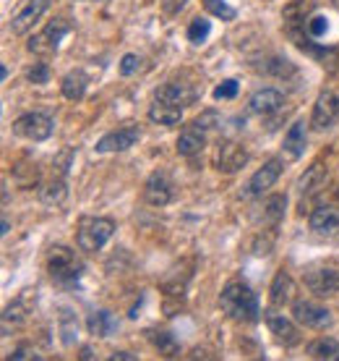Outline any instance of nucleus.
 I'll use <instances>...</instances> for the list:
<instances>
[{
    "instance_id": "obj_1",
    "label": "nucleus",
    "mask_w": 339,
    "mask_h": 361,
    "mask_svg": "<svg viewBox=\"0 0 339 361\" xmlns=\"http://www.w3.org/2000/svg\"><path fill=\"white\" fill-rule=\"evenodd\" d=\"M219 307L235 322H256L261 314L256 290L250 288L248 283H243V280H232V283L224 286L222 296H219Z\"/></svg>"
},
{
    "instance_id": "obj_2",
    "label": "nucleus",
    "mask_w": 339,
    "mask_h": 361,
    "mask_svg": "<svg viewBox=\"0 0 339 361\" xmlns=\"http://www.w3.org/2000/svg\"><path fill=\"white\" fill-rule=\"evenodd\" d=\"M115 235V223L110 217H81L76 231V244L81 252H99Z\"/></svg>"
},
{
    "instance_id": "obj_3",
    "label": "nucleus",
    "mask_w": 339,
    "mask_h": 361,
    "mask_svg": "<svg viewBox=\"0 0 339 361\" xmlns=\"http://www.w3.org/2000/svg\"><path fill=\"white\" fill-rule=\"evenodd\" d=\"M47 272L58 283H63V286H71V283H76L84 275V264H81V259L76 257L73 249H68V246H53L47 252Z\"/></svg>"
},
{
    "instance_id": "obj_4",
    "label": "nucleus",
    "mask_w": 339,
    "mask_h": 361,
    "mask_svg": "<svg viewBox=\"0 0 339 361\" xmlns=\"http://www.w3.org/2000/svg\"><path fill=\"white\" fill-rule=\"evenodd\" d=\"M55 131L53 116H47L42 110H29L24 116H18L13 121V134L29 142H47Z\"/></svg>"
},
{
    "instance_id": "obj_5",
    "label": "nucleus",
    "mask_w": 339,
    "mask_h": 361,
    "mask_svg": "<svg viewBox=\"0 0 339 361\" xmlns=\"http://www.w3.org/2000/svg\"><path fill=\"white\" fill-rule=\"evenodd\" d=\"M71 32V24L65 21V18H53L50 24H47L39 35H32L29 37V53H34V55H53L58 53V47H60L63 42V37Z\"/></svg>"
},
{
    "instance_id": "obj_6",
    "label": "nucleus",
    "mask_w": 339,
    "mask_h": 361,
    "mask_svg": "<svg viewBox=\"0 0 339 361\" xmlns=\"http://www.w3.org/2000/svg\"><path fill=\"white\" fill-rule=\"evenodd\" d=\"M339 121V92L324 90L313 105L311 128L313 131H326Z\"/></svg>"
},
{
    "instance_id": "obj_7",
    "label": "nucleus",
    "mask_w": 339,
    "mask_h": 361,
    "mask_svg": "<svg viewBox=\"0 0 339 361\" xmlns=\"http://www.w3.org/2000/svg\"><path fill=\"white\" fill-rule=\"evenodd\" d=\"M139 139H141V128L139 126H123V128H115V131H110L99 139L94 149L99 154H110V152H125V149H131L134 145H139Z\"/></svg>"
},
{
    "instance_id": "obj_8",
    "label": "nucleus",
    "mask_w": 339,
    "mask_h": 361,
    "mask_svg": "<svg viewBox=\"0 0 339 361\" xmlns=\"http://www.w3.org/2000/svg\"><path fill=\"white\" fill-rule=\"evenodd\" d=\"M282 168H285V165H282V160H279V157H271V160H267L259 171L250 176L248 186H245V197H261V194H267V191L279 180V176H282Z\"/></svg>"
},
{
    "instance_id": "obj_9",
    "label": "nucleus",
    "mask_w": 339,
    "mask_h": 361,
    "mask_svg": "<svg viewBox=\"0 0 339 361\" xmlns=\"http://www.w3.org/2000/svg\"><path fill=\"white\" fill-rule=\"evenodd\" d=\"M293 319L311 330H324L331 325V312L313 301H293Z\"/></svg>"
},
{
    "instance_id": "obj_10",
    "label": "nucleus",
    "mask_w": 339,
    "mask_h": 361,
    "mask_svg": "<svg viewBox=\"0 0 339 361\" xmlns=\"http://www.w3.org/2000/svg\"><path fill=\"white\" fill-rule=\"evenodd\" d=\"M303 283L316 296H334L339 290V270L337 267H313L303 275Z\"/></svg>"
},
{
    "instance_id": "obj_11",
    "label": "nucleus",
    "mask_w": 339,
    "mask_h": 361,
    "mask_svg": "<svg viewBox=\"0 0 339 361\" xmlns=\"http://www.w3.org/2000/svg\"><path fill=\"white\" fill-rule=\"evenodd\" d=\"M248 149L238 142H222L219 149H217V157H215V165L217 171L224 173V176H232V173H238L243 165L248 163Z\"/></svg>"
},
{
    "instance_id": "obj_12",
    "label": "nucleus",
    "mask_w": 339,
    "mask_h": 361,
    "mask_svg": "<svg viewBox=\"0 0 339 361\" xmlns=\"http://www.w3.org/2000/svg\"><path fill=\"white\" fill-rule=\"evenodd\" d=\"M143 202L149 207H167L172 202V183L165 173H152L143 183Z\"/></svg>"
},
{
    "instance_id": "obj_13",
    "label": "nucleus",
    "mask_w": 339,
    "mask_h": 361,
    "mask_svg": "<svg viewBox=\"0 0 339 361\" xmlns=\"http://www.w3.org/2000/svg\"><path fill=\"white\" fill-rule=\"evenodd\" d=\"M313 233L319 235H339V207L334 204H319V207L311 212V220H308Z\"/></svg>"
},
{
    "instance_id": "obj_14",
    "label": "nucleus",
    "mask_w": 339,
    "mask_h": 361,
    "mask_svg": "<svg viewBox=\"0 0 339 361\" xmlns=\"http://www.w3.org/2000/svg\"><path fill=\"white\" fill-rule=\"evenodd\" d=\"M50 6H53V0H27V6L18 11L16 16H13V21H11L13 35H27Z\"/></svg>"
},
{
    "instance_id": "obj_15",
    "label": "nucleus",
    "mask_w": 339,
    "mask_h": 361,
    "mask_svg": "<svg viewBox=\"0 0 339 361\" xmlns=\"http://www.w3.org/2000/svg\"><path fill=\"white\" fill-rule=\"evenodd\" d=\"M267 325H269V333L277 338L282 345H298L300 343V333H298V327L290 317L279 314L274 309H267Z\"/></svg>"
},
{
    "instance_id": "obj_16",
    "label": "nucleus",
    "mask_w": 339,
    "mask_h": 361,
    "mask_svg": "<svg viewBox=\"0 0 339 361\" xmlns=\"http://www.w3.org/2000/svg\"><path fill=\"white\" fill-rule=\"evenodd\" d=\"M285 105V94L279 90H271V87H264V90L253 92L248 99V110L256 113V116H274L277 110H282Z\"/></svg>"
},
{
    "instance_id": "obj_17",
    "label": "nucleus",
    "mask_w": 339,
    "mask_h": 361,
    "mask_svg": "<svg viewBox=\"0 0 339 361\" xmlns=\"http://www.w3.org/2000/svg\"><path fill=\"white\" fill-rule=\"evenodd\" d=\"M308 147V123L305 121H295L290 131L285 134V145H282V154L287 160H300Z\"/></svg>"
},
{
    "instance_id": "obj_18",
    "label": "nucleus",
    "mask_w": 339,
    "mask_h": 361,
    "mask_svg": "<svg viewBox=\"0 0 339 361\" xmlns=\"http://www.w3.org/2000/svg\"><path fill=\"white\" fill-rule=\"evenodd\" d=\"M295 280L290 272L279 270L271 280V288H269V301H271V307H287V304H293L295 301Z\"/></svg>"
},
{
    "instance_id": "obj_19",
    "label": "nucleus",
    "mask_w": 339,
    "mask_h": 361,
    "mask_svg": "<svg viewBox=\"0 0 339 361\" xmlns=\"http://www.w3.org/2000/svg\"><path fill=\"white\" fill-rule=\"evenodd\" d=\"M326 178H329V168L324 163H313L308 171L300 176L298 180V191H300V197H313V194H319V191L326 186Z\"/></svg>"
},
{
    "instance_id": "obj_20",
    "label": "nucleus",
    "mask_w": 339,
    "mask_h": 361,
    "mask_svg": "<svg viewBox=\"0 0 339 361\" xmlns=\"http://www.w3.org/2000/svg\"><path fill=\"white\" fill-rule=\"evenodd\" d=\"M154 99H162V102H170V105H178V108H186L191 105L193 99H196V92L191 90L188 84H180V82H170L165 87L157 90Z\"/></svg>"
},
{
    "instance_id": "obj_21",
    "label": "nucleus",
    "mask_w": 339,
    "mask_h": 361,
    "mask_svg": "<svg viewBox=\"0 0 339 361\" xmlns=\"http://www.w3.org/2000/svg\"><path fill=\"white\" fill-rule=\"evenodd\" d=\"M206 145V131H201L198 126H186L183 131H180L178 142H175V149H178V154H183V157H193V154H198L201 149H204Z\"/></svg>"
},
{
    "instance_id": "obj_22",
    "label": "nucleus",
    "mask_w": 339,
    "mask_h": 361,
    "mask_svg": "<svg viewBox=\"0 0 339 361\" xmlns=\"http://www.w3.org/2000/svg\"><path fill=\"white\" fill-rule=\"evenodd\" d=\"M87 90H89V76L76 68V71H68L63 76L60 82V92L65 99H71V102H79V99L87 97Z\"/></svg>"
},
{
    "instance_id": "obj_23",
    "label": "nucleus",
    "mask_w": 339,
    "mask_h": 361,
    "mask_svg": "<svg viewBox=\"0 0 339 361\" xmlns=\"http://www.w3.org/2000/svg\"><path fill=\"white\" fill-rule=\"evenodd\" d=\"M149 121L157 123V126H178L183 121V108L178 105H170V102H162V99H154L149 105Z\"/></svg>"
},
{
    "instance_id": "obj_24",
    "label": "nucleus",
    "mask_w": 339,
    "mask_h": 361,
    "mask_svg": "<svg viewBox=\"0 0 339 361\" xmlns=\"http://www.w3.org/2000/svg\"><path fill=\"white\" fill-rule=\"evenodd\" d=\"M58 327H60L63 345H65V348L76 345V341H79V317H76V312H71L68 307H63L60 314H58Z\"/></svg>"
},
{
    "instance_id": "obj_25",
    "label": "nucleus",
    "mask_w": 339,
    "mask_h": 361,
    "mask_svg": "<svg viewBox=\"0 0 339 361\" xmlns=\"http://www.w3.org/2000/svg\"><path fill=\"white\" fill-rule=\"evenodd\" d=\"M87 327H89L91 335H99V338H108L117 330V319L113 312L108 309H99V312H91L89 319H87Z\"/></svg>"
},
{
    "instance_id": "obj_26",
    "label": "nucleus",
    "mask_w": 339,
    "mask_h": 361,
    "mask_svg": "<svg viewBox=\"0 0 339 361\" xmlns=\"http://www.w3.org/2000/svg\"><path fill=\"white\" fill-rule=\"evenodd\" d=\"M65 199H68V186H65L63 176H60V178L47 180L45 186L39 189V202H42V204H47V207H60Z\"/></svg>"
},
{
    "instance_id": "obj_27",
    "label": "nucleus",
    "mask_w": 339,
    "mask_h": 361,
    "mask_svg": "<svg viewBox=\"0 0 339 361\" xmlns=\"http://www.w3.org/2000/svg\"><path fill=\"white\" fill-rule=\"evenodd\" d=\"M146 341H149L162 356H167V359H172V356L180 353V343L175 341V335L167 333V330H146Z\"/></svg>"
},
{
    "instance_id": "obj_28",
    "label": "nucleus",
    "mask_w": 339,
    "mask_h": 361,
    "mask_svg": "<svg viewBox=\"0 0 339 361\" xmlns=\"http://www.w3.org/2000/svg\"><path fill=\"white\" fill-rule=\"evenodd\" d=\"M308 8H311L308 0H293V3L282 11V18L287 21V29H290V32H295L298 24H305V13H308Z\"/></svg>"
},
{
    "instance_id": "obj_29",
    "label": "nucleus",
    "mask_w": 339,
    "mask_h": 361,
    "mask_svg": "<svg viewBox=\"0 0 339 361\" xmlns=\"http://www.w3.org/2000/svg\"><path fill=\"white\" fill-rule=\"evenodd\" d=\"M308 356L311 359H339V343L334 338H319L308 345Z\"/></svg>"
},
{
    "instance_id": "obj_30",
    "label": "nucleus",
    "mask_w": 339,
    "mask_h": 361,
    "mask_svg": "<svg viewBox=\"0 0 339 361\" xmlns=\"http://www.w3.org/2000/svg\"><path fill=\"white\" fill-rule=\"evenodd\" d=\"M287 212V197L285 194H274V197L267 199V204H264V217H267L271 226H279L282 223V217Z\"/></svg>"
},
{
    "instance_id": "obj_31",
    "label": "nucleus",
    "mask_w": 339,
    "mask_h": 361,
    "mask_svg": "<svg viewBox=\"0 0 339 361\" xmlns=\"http://www.w3.org/2000/svg\"><path fill=\"white\" fill-rule=\"evenodd\" d=\"M24 319H27L24 301H21V298H16V301H13V304H8V307H6V312H3V330H6L3 335H8L11 322H13V327H16V325H21Z\"/></svg>"
},
{
    "instance_id": "obj_32",
    "label": "nucleus",
    "mask_w": 339,
    "mask_h": 361,
    "mask_svg": "<svg viewBox=\"0 0 339 361\" xmlns=\"http://www.w3.org/2000/svg\"><path fill=\"white\" fill-rule=\"evenodd\" d=\"M209 32H212V21L198 16V18H193L191 27H188V39H191L193 45H201V42H206Z\"/></svg>"
},
{
    "instance_id": "obj_33",
    "label": "nucleus",
    "mask_w": 339,
    "mask_h": 361,
    "mask_svg": "<svg viewBox=\"0 0 339 361\" xmlns=\"http://www.w3.org/2000/svg\"><path fill=\"white\" fill-rule=\"evenodd\" d=\"M204 8L206 13L222 18V21H232V18L238 16V11L232 8L230 3H224V0H204Z\"/></svg>"
},
{
    "instance_id": "obj_34",
    "label": "nucleus",
    "mask_w": 339,
    "mask_h": 361,
    "mask_svg": "<svg viewBox=\"0 0 339 361\" xmlns=\"http://www.w3.org/2000/svg\"><path fill=\"white\" fill-rule=\"evenodd\" d=\"M264 71L267 73H274V76H293L295 73V66L287 63V61H282V58H269L267 63H264Z\"/></svg>"
},
{
    "instance_id": "obj_35",
    "label": "nucleus",
    "mask_w": 339,
    "mask_h": 361,
    "mask_svg": "<svg viewBox=\"0 0 339 361\" xmlns=\"http://www.w3.org/2000/svg\"><path fill=\"white\" fill-rule=\"evenodd\" d=\"M219 123H222V116H219L217 110H204V113L193 121V126H198L201 131H212V128H217Z\"/></svg>"
},
{
    "instance_id": "obj_36",
    "label": "nucleus",
    "mask_w": 339,
    "mask_h": 361,
    "mask_svg": "<svg viewBox=\"0 0 339 361\" xmlns=\"http://www.w3.org/2000/svg\"><path fill=\"white\" fill-rule=\"evenodd\" d=\"M27 79L32 84H47V82H50V68H47V63H42V61H39V63L32 66V68L27 71Z\"/></svg>"
},
{
    "instance_id": "obj_37",
    "label": "nucleus",
    "mask_w": 339,
    "mask_h": 361,
    "mask_svg": "<svg viewBox=\"0 0 339 361\" xmlns=\"http://www.w3.org/2000/svg\"><path fill=\"white\" fill-rule=\"evenodd\" d=\"M238 82L235 79H227V82L222 84H217L215 87V99H232V97H238Z\"/></svg>"
},
{
    "instance_id": "obj_38",
    "label": "nucleus",
    "mask_w": 339,
    "mask_h": 361,
    "mask_svg": "<svg viewBox=\"0 0 339 361\" xmlns=\"http://www.w3.org/2000/svg\"><path fill=\"white\" fill-rule=\"evenodd\" d=\"M139 68H141V58H139V55H134V53L123 55V61H120V73H123V76H131V73H136Z\"/></svg>"
},
{
    "instance_id": "obj_39",
    "label": "nucleus",
    "mask_w": 339,
    "mask_h": 361,
    "mask_svg": "<svg viewBox=\"0 0 339 361\" xmlns=\"http://www.w3.org/2000/svg\"><path fill=\"white\" fill-rule=\"evenodd\" d=\"M326 29H329V24H326V18L324 16L316 13V16L308 18V35L311 37H324L326 35Z\"/></svg>"
},
{
    "instance_id": "obj_40",
    "label": "nucleus",
    "mask_w": 339,
    "mask_h": 361,
    "mask_svg": "<svg viewBox=\"0 0 339 361\" xmlns=\"http://www.w3.org/2000/svg\"><path fill=\"white\" fill-rule=\"evenodd\" d=\"M8 359H13V361H34V359H39V353H37L32 345H18L16 351L8 356Z\"/></svg>"
},
{
    "instance_id": "obj_41",
    "label": "nucleus",
    "mask_w": 339,
    "mask_h": 361,
    "mask_svg": "<svg viewBox=\"0 0 339 361\" xmlns=\"http://www.w3.org/2000/svg\"><path fill=\"white\" fill-rule=\"evenodd\" d=\"M71 157H73V152L68 149V152H63V157H58V160L53 163V171L58 173V176H63V178L68 176V163H71Z\"/></svg>"
},
{
    "instance_id": "obj_42",
    "label": "nucleus",
    "mask_w": 339,
    "mask_h": 361,
    "mask_svg": "<svg viewBox=\"0 0 339 361\" xmlns=\"http://www.w3.org/2000/svg\"><path fill=\"white\" fill-rule=\"evenodd\" d=\"M186 3H188V0H162V8L167 11L170 16H175V13H178L183 6H186Z\"/></svg>"
},
{
    "instance_id": "obj_43",
    "label": "nucleus",
    "mask_w": 339,
    "mask_h": 361,
    "mask_svg": "<svg viewBox=\"0 0 339 361\" xmlns=\"http://www.w3.org/2000/svg\"><path fill=\"white\" fill-rule=\"evenodd\" d=\"M110 361H139V356L131 351H115L110 353Z\"/></svg>"
},
{
    "instance_id": "obj_44",
    "label": "nucleus",
    "mask_w": 339,
    "mask_h": 361,
    "mask_svg": "<svg viewBox=\"0 0 339 361\" xmlns=\"http://www.w3.org/2000/svg\"><path fill=\"white\" fill-rule=\"evenodd\" d=\"M79 356H81V359H94V351H91L89 345H87V348H81Z\"/></svg>"
},
{
    "instance_id": "obj_45",
    "label": "nucleus",
    "mask_w": 339,
    "mask_h": 361,
    "mask_svg": "<svg viewBox=\"0 0 339 361\" xmlns=\"http://www.w3.org/2000/svg\"><path fill=\"white\" fill-rule=\"evenodd\" d=\"M8 231H11V223H8V220H3V228H0V233L8 235Z\"/></svg>"
},
{
    "instance_id": "obj_46",
    "label": "nucleus",
    "mask_w": 339,
    "mask_h": 361,
    "mask_svg": "<svg viewBox=\"0 0 339 361\" xmlns=\"http://www.w3.org/2000/svg\"><path fill=\"white\" fill-rule=\"evenodd\" d=\"M334 197H337V199H339V186H337V191H334Z\"/></svg>"
}]
</instances>
